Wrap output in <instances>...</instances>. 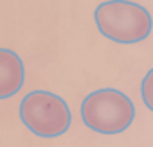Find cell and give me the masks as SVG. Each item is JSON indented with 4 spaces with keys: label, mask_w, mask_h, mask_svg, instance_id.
Instances as JSON below:
<instances>
[{
    "label": "cell",
    "mask_w": 153,
    "mask_h": 147,
    "mask_svg": "<svg viewBox=\"0 0 153 147\" xmlns=\"http://www.w3.org/2000/svg\"><path fill=\"white\" fill-rule=\"evenodd\" d=\"M140 97L149 111H153V68L144 76L140 83Z\"/></svg>",
    "instance_id": "5"
},
{
    "label": "cell",
    "mask_w": 153,
    "mask_h": 147,
    "mask_svg": "<svg viewBox=\"0 0 153 147\" xmlns=\"http://www.w3.org/2000/svg\"><path fill=\"white\" fill-rule=\"evenodd\" d=\"M20 118L31 133L42 138L65 135L72 122L70 108L65 99L45 90H36L24 97L20 104Z\"/></svg>",
    "instance_id": "3"
},
{
    "label": "cell",
    "mask_w": 153,
    "mask_h": 147,
    "mask_svg": "<svg viewBox=\"0 0 153 147\" xmlns=\"http://www.w3.org/2000/svg\"><path fill=\"white\" fill-rule=\"evenodd\" d=\"M25 79L22 57L9 49H0V101L16 95Z\"/></svg>",
    "instance_id": "4"
},
{
    "label": "cell",
    "mask_w": 153,
    "mask_h": 147,
    "mask_svg": "<svg viewBox=\"0 0 153 147\" xmlns=\"http://www.w3.org/2000/svg\"><path fill=\"white\" fill-rule=\"evenodd\" d=\"M99 32L115 43H139L151 34L149 11L131 0H106L94 11Z\"/></svg>",
    "instance_id": "1"
},
{
    "label": "cell",
    "mask_w": 153,
    "mask_h": 147,
    "mask_svg": "<svg viewBox=\"0 0 153 147\" xmlns=\"http://www.w3.org/2000/svg\"><path fill=\"white\" fill-rule=\"evenodd\" d=\"M83 124L101 135L126 131L135 118V106L128 95L115 88H101L85 97L81 104Z\"/></svg>",
    "instance_id": "2"
}]
</instances>
